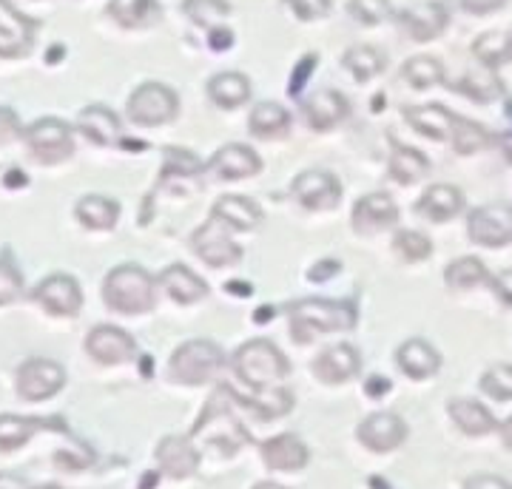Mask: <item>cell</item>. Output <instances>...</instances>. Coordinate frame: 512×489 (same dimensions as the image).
Listing matches in <instances>:
<instances>
[{"mask_svg":"<svg viewBox=\"0 0 512 489\" xmlns=\"http://www.w3.org/2000/svg\"><path fill=\"white\" fill-rule=\"evenodd\" d=\"M234 373L239 381H245V387L256 393H274L288 379L291 367L274 342L254 339L234 353Z\"/></svg>","mask_w":512,"mask_h":489,"instance_id":"1","label":"cell"},{"mask_svg":"<svg viewBox=\"0 0 512 489\" xmlns=\"http://www.w3.org/2000/svg\"><path fill=\"white\" fill-rule=\"evenodd\" d=\"M154 279L140 265H117L103 282V302L117 313L137 316L154 308Z\"/></svg>","mask_w":512,"mask_h":489,"instance_id":"2","label":"cell"},{"mask_svg":"<svg viewBox=\"0 0 512 489\" xmlns=\"http://www.w3.org/2000/svg\"><path fill=\"white\" fill-rule=\"evenodd\" d=\"M356 325V310L350 302L328 299H299L291 305V330L296 342H311L316 333L350 330Z\"/></svg>","mask_w":512,"mask_h":489,"instance_id":"3","label":"cell"},{"mask_svg":"<svg viewBox=\"0 0 512 489\" xmlns=\"http://www.w3.org/2000/svg\"><path fill=\"white\" fill-rule=\"evenodd\" d=\"M225 367V353L220 345L208 339H194L174 350L168 373L180 384H205L211 381Z\"/></svg>","mask_w":512,"mask_h":489,"instance_id":"4","label":"cell"},{"mask_svg":"<svg viewBox=\"0 0 512 489\" xmlns=\"http://www.w3.org/2000/svg\"><path fill=\"white\" fill-rule=\"evenodd\" d=\"M180 109L177 94L163 83H146L128 97V117L137 126H163Z\"/></svg>","mask_w":512,"mask_h":489,"instance_id":"5","label":"cell"},{"mask_svg":"<svg viewBox=\"0 0 512 489\" xmlns=\"http://www.w3.org/2000/svg\"><path fill=\"white\" fill-rule=\"evenodd\" d=\"M26 145L40 163H63L74 151L72 131L55 117H43L26 128Z\"/></svg>","mask_w":512,"mask_h":489,"instance_id":"6","label":"cell"},{"mask_svg":"<svg viewBox=\"0 0 512 489\" xmlns=\"http://www.w3.org/2000/svg\"><path fill=\"white\" fill-rule=\"evenodd\" d=\"M66 384V370L52 359H26L18 367V396L26 401H46Z\"/></svg>","mask_w":512,"mask_h":489,"instance_id":"7","label":"cell"},{"mask_svg":"<svg viewBox=\"0 0 512 489\" xmlns=\"http://www.w3.org/2000/svg\"><path fill=\"white\" fill-rule=\"evenodd\" d=\"M191 245H194V254L200 256L205 265H211V268H228V265H237L239 259H242V248L231 239L228 228L222 225L220 219L214 217L208 219L200 231L194 234Z\"/></svg>","mask_w":512,"mask_h":489,"instance_id":"8","label":"cell"},{"mask_svg":"<svg viewBox=\"0 0 512 489\" xmlns=\"http://www.w3.org/2000/svg\"><path fill=\"white\" fill-rule=\"evenodd\" d=\"M467 234L476 245L501 248L512 239V208L507 205H481L470 214Z\"/></svg>","mask_w":512,"mask_h":489,"instance_id":"9","label":"cell"},{"mask_svg":"<svg viewBox=\"0 0 512 489\" xmlns=\"http://www.w3.org/2000/svg\"><path fill=\"white\" fill-rule=\"evenodd\" d=\"M35 302H40L52 316H74L83 305V293H80V285L74 276L52 273L37 285Z\"/></svg>","mask_w":512,"mask_h":489,"instance_id":"10","label":"cell"},{"mask_svg":"<svg viewBox=\"0 0 512 489\" xmlns=\"http://www.w3.org/2000/svg\"><path fill=\"white\" fill-rule=\"evenodd\" d=\"M86 353L100 364H123L134 359L137 345L126 330L111 325H97L86 339Z\"/></svg>","mask_w":512,"mask_h":489,"instance_id":"11","label":"cell"},{"mask_svg":"<svg viewBox=\"0 0 512 489\" xmlns=\"http://www.w3.org/2000/svg\"><path fill=\"white\" fill-rule=\"evenodd\" d=\"M293 197L308 211H328L342 197V185L325 171H305L293 180Z\"/></svg>","mask_w":512,"mask_h":489,"instance_id":"12","label":"cell"},{"mask_svg":"<svg viewBox=\"0 0 512 489\" xmlns=\"http://www.w3.org/2000/svg\"><path fill=\"white\" fill-rule=\"evenodd\" d=\"M407 438V424L396 413H373L359 424V441L373 453H390Z\"/></svg>","mask_w":512,"mask_h":489,"instance_id":"13","label":"cell"},{"mask_svg":"<svg viewBox=\"0 0 512 489\" xmlns=\"http://www.w3.org/2000/svg\"><path fill=\"white\" fill-rule=\"evenodd\" d=\"M157 464L168 478H191L200 467V453L183 435H165L157 444Z\"/></svg>","mask_w":512,"mask_h":489,"instance_id":"14","label":"cell"},{"mask_svg":"<svg viewBox=\"0 0 512 489\" xmlns=\"http://www.w3.org/2000/svg\"><path fill=\"white\" fill-rule=\"evenodd\" d=\"M35 23L23 18L6 0H0V57H20L29 52Z\"/></svg>","mask_w":512,"mask_h":489,"instance_id":"15","label":"cell"},{"mask_svg":"<svg viewBox=\"0 0 512 489\" xmlns=\"http://www.w3.org/2000/svg\"><path fill=\"white\" fill-rule=\"evenodd\" d=\"M404 32L413 37V40H419V43H427V40H433V37H439L444 32V26H447V9L436 3V0H430V3H416V6H407L402 15Z\"/></svg>","mask_w":512,"mask_h":489,"instance_id":"16","label":"cell"},{"mask_svg":"<svg viewBox=\"0 0 512 489\" xmlns=\"http://www.w3.org/2000/svg\"><path fill=\"white\" fill-rule=\"evenodd\" d=\"M399 219V208L387 194H367L353 208V228L359 234H376Z\"/></svg>","mask_w":512,"mask_h":489,"instance_id":"17","label":"cell"},{"mask_svg":"<svg viewBox=\"0 0 512 489\" xmlns=\"http://www.w3.org/2000/svg\"><path fill=\"white\" fill-rule=\"evenodd\" d=\"M259 168H262L259 157H256L248 145L239 143H231L225 145V148H220V151L211 157V163H208V171L217 174L220 180H245V177H254Z\"/></svg>","mask_w":512,"mask_h":489,"instance_id":"18","label":"cell"},{"mask_svg":"<svg viewBox=\"0 0 512 489\" xmlns=\"http://www.w3.org/2000/svg\"><path fill=\"white\" fill-rule=\"evenodd\" d=\"M359 367H362V359L353 347L336 345L328 347L325 353H319V359L313 362V373L325 384H342V381L353 379L359 373Z\"/></svg>","mask_w":512,"mask_h":489,"instance_id":"19","label":"cell"},{"mask_svg":"<svg viewBox=\"0 0 512 489\" xmlns=\"http://www.w3.org/2000/svg\"><path fill=\"white\" fill-rule=\"evenodd\" d=\"M262 461H265L271 470H302V467L308 464V447H305L296 435H276V438H268V441L262 444Z\"/></svg>","mask_w":512,"mask_h":489,"instance_id":"20","label":"cell"},{"mask_svg":"<svg viewBox=\"0 0 512 489\" xmlns=\"http://www.w3.org/2000/svg\"><path fill=\"white\" fill-rule=\"evenodd\" d=\"M348 100L339 91H316L311 100L305 103V120L308 126L316 131H328V128L339 126L348 117Z\"/></svg>","mask_w":512,"mask_h":489,"instance_id":"21","label":"cell"},{"mask_svg":"<svg viewBox=\"0 0 512 489\" xmlns=\"http://www.w3.org/2000/svg\"><path fill=\"white\" fill-rule=\"evenodd\" d=\"M211 217L220 219L228 231H254L256 225L262 222V211L254 200L248 197H222L214 202V211Z\"/></svg>","mask_w":512,"mask_h":489,"instance_id":"22","label":"cell"},{"mask_svg":"<svg viewBox=\"0 0 512 489\" xmlns=\"http://www.w3.org/2000/svg\"><path fill=\"white\" fill-rule=\"evenodd\" d=\"M461 208H464V194L456 185H433L421 194L419 205H416L421 217L433 219V222H447V219L458 217Z\"/></svg>","mask_w":512,"mask_h":489,"instance_id":"23","label":"cell"},{"mask_svg":"<svg viewBox=\"0 0 512 489\" xmlns=\"http://www.w3.org/2000/svg\"><path fill=\"white\" fill-rule=\"evenodd\" d=\"M396 359H399V367H402V373H407L410 379H430V376H436L441 367V356L436 353V347L427 345L424 339H410V342H404L399 347V353H396Z\"/></svg>","mask_w":512,"mask_h":489,"instance_id":"24","label":"cell"},{"mask_svg":"<svg viewBox=\"0 0 512 489\" xmlns=\"http://www.w3.org/2000/svg\"><path fill=\"white\" fill-rule=\"evenodd\" d=\"M157 285L168 293V299H174L180 305H191V302H197V299H202L208 293L205 282L191 268H185V265L165 268L160 273V279H157Z\"/></svg>","mask_w":512,"mask_h":489,"instance_id":"25","label":"cell"},{"mask_svg":"<svg viewBox=\"0 0 512 489\" xmlns=\"http://www.w3.org/2000/svg\"><path fill=\"white\" fill-rule=\"evenodd\" d=\"M407 123L416 128L419 134L430 137V140H450L453 131V114L441 106H416V109H404Z\"/></svg>","mask_w":512,"mask_h":489,"instance_id":"26","label":"cell"},{"mask_svg":"<svg viewBox=\"0 0 512 489\" xmlns=\"http://www.w3.org/2000/svg\"><path fill=\"white\" fill-rule=\"evenodd\" d=\"M450 418L456 421V427L461 433L467 435H487L495 430V418L493 413L484 407V404H478V401L470 399H456L450 401Z\"/></svg>","mask_w":512,"mask_h":489,"instance_id":"27","label":"cell"},{"mask_svg":"<svg viewBox=\"0 0 512 489\" xmlns=\"http://www.w3.org/2000/svg\"><path fill=\"white\" fill-rule=\"evenodd\" d=\"M80 131L97 145H114L120 140V120L114 117V111L103 106H89L80 111Z\"/></svg>","mask_w":512,"mask_h":489,"instance_id":"28","label":"cell"},{"mask_svg":"<svg viewBox=\"0 0 512 489\" xmlns=\"http://www.w3.org/2000/svg\"><path fill=\"white\" fill-rule=\"evenodd\" d=\"M77 219L86 225V228H94V231H111L120 219V205L111 200V197H100V194H92V197H83L77 202Z\"/></svg>","mask_w":512,"mask_h":489,"instance_id":"29","label":"cell"},{"mask_svg":"<svg viewBox=\"0 0 512 489\" xmlns=\"http://www.w3.org/2000/svg\"><path fill=\"white\" fill-rule=\"evenodd\" d=\"M208 97L220 106V109H237L248 97H251V83L248 77H242L237 72L217 74L208 83Z\"/></svg>","mask_w":512,"mask_h":489,"instance_id":"30","label":"cell"},{"mask_svg":"<svg viewBox=\"0 0 512 489\" xmlns=\"http://www.w3.org/2000/svg\"><path fill=\"white\" fill-rule=\"evenodd\" d=\"M43 427H49V421L3 413V416H0V453H12V450L23 447V444H26L37 430H43Z\"/></svg>","mask_w":512,"mask_h":489,"instance_id":"31","label":"cell"},{"mask_svg":"<svg viewBox=\"0 0 512 489\" xmlns=\"http://www.w3.org/2000/svg\"><path fill=\"white\" fill-rule=\"evenodd\" d=\"M427 171H430V163H427V157L421 151H416V148H402V145L393 148V157H390V177L393 180L402 182V185H413Z\"/></svg>","mask_w":512,"mask_h":489,"instance_id":"32","label":"cell"},{"mask_svg":"<svg viewBox=\"0 0 512 489\" xmlns=\"http://www.w3.org/2000/svg\"><path fill=\"white\" fill-rule=\"evenodd\" d=\"M288 126H291V114L282 109L279 103H259V106L251 111V131H254L256 137L271 140V137L285 134Z\"/></svg>","mask_w":512,"mask_h":489,"instance_id":"33","label":"cell"},{"mask_svg":"<svg viewBox=\"0 0 512 489\" xmlns=\"http://www.w3.org/2000/svg\"><path fill=\"white\" fill-rule=\"evenodd\" d=\"M109 15L126 29L146 26L157 18V3L154 0H111Z\"/></svg>","mask_w":512,"mask_h":489,"instance_id":"34","label":"cell"},{"mask_svg":"<svg viewBox=\"0 0 512 489\" xmlns=\"http://www.w3.org/2000/svg\"><path fill=\"white\" fill-rule=\"evenodd\" d=\"M487 279H490V273L484 268V262L473 259V256H461L453 265H447V271H444V282L456 290L476 288V285L487 282Z\"/></svg>","mask_w":512,"mask_h":489,"instance_id":"35","label":"cell"},{"mask_svg":"<svg viewBox=\"0 0 512 489\" xmlns=\"http://www.w3.org/2000/svg\"><path fill=\"white\" fill-rule=\"evenodd\" d=\"M402 77L413 89H433L444 80V69L436 57H413L404 63Z\"/></svg>","mask_w":512,"mask_h":489,"instance_id":"36","label":"cell"},{"mask_svg":"<svg viewBox=\"0 0 512 489\" xmlns=\"http://www.w3.org/2000/svg\"><path fill=\"white\" fill-rule=\"evenodd\" d=\"M473 52H476V57L484 66L495 69V66L512 60V37L504 35V32H487V35L478 37Z\"/></svg>","mask_w":512,"mask_h":489,"instance_id":"37","label":"cell"},{"mask_svg":"<svg viewBox=\"0 0 512 489\" xmlns=\"http://www.w3.org/2000/svg\"><path fill=\"white\" fill-rule=\"evenodd\" d=\"M345 66L356 80H370L384 69V55H379L373 46H356L345 55Z\"/></svg>","mask_w":512,"mask_h":489,"instance_id":"38","label":"cell"},{"mask_svg":"<svg viewBox=\"0 0 512 489\" xmlns=\"http://www.w3.org/2000/svg\"><path fill=\"white\" fill-rule=\"evenodd\" d=\"M185 15L194 20L202 29H217L222 18L228 15V3L225 0H185L183 3Z\"/></svg>","mask_w":512,"mask_h":489,"instance_id":"39","label":"cell"},{"mask_svg":"<svg viewBox=\"0 0 512 489\" xmlns=\"http://www.w3.org/2000/svg\"><path fill=\"white\" fill-rule=\"evenodd\" d=\"M450 140L456 145L458 154H473V151H481L484 145L490 143V134L478 126V123L456 117L453 120V131H450Z\"/></svg>","mask_w":512,"mask_h":489,"instance_id":"40","label":"cell"},{"mask_svg":"<svg viewBox=\"0 0 512 489\" xmlns=\"http://www.w3.org/2000/svg\"><path fill=\"white\" fill-rule=\"evenodd\" d=\"M481 390L495 401L512 399V367L510 364H495L481 376Z\"/></svg>","mask_w":512,"mask_h":489,"instance_id":"41","label":"cell"},{"mask_svg":"<svg viewBox=\"0 0 512 489\" xmlns=\"http://www.w3.org/2000/svg\"><path fill=\"white\" fill-rule=\"evenodd\" d=\"M393 248H396V254L404 256L407 262H421V259L430 256L433 242L424 234H419V231H402V234H396V239H393Z\"/></svg>","mask_w":512,"mask_h":489,"instance_id":"42","label":"cell"},{"mask_svg":"<svg viewBox=\"0 0 512 489\" xmlns=\"http://www.w3.org/2000/svg\"><path fill=\"white\" fill-rule=\"evenodd\" d=\"M350 15L356 20H362L365 26H376L393 15L390 0H350Z\"/></svg>","mask_w":512,"mask_h":489,"instance_id":"43","label":"cell"},{"mask_svg":"<svg viewBox=\"0 0 512 489\" xmlns=\"http://www.w3.org/2000/svg\"><path fill=\"white\" fill-rule=\"evenodd\" d=\"M461 91H467L476 100H493L495 94L501 91V83L495 80L493 74H467V80L461 83Z\"/></svg>","mask_w":512,"mask_h":489,"instance_id":"44","label":"cell"},{"mask_svg":"<svg viewBox=\"0 0 512 489\" xmlns=\"http://www.w3.org/2000/svg\"><path fill=\"white\" fill-rule=\"evenodd\" d=\"M20 293H23V276L18 273V268L9 262H0V305L15 302Z\"/></svg>","mask_w":512,"mask_h":489,"instance_id":"45","label":"cell"},{"mask_svg":"<svg viewBox=\"0 0 512 489\" xmlns=\"http://www.w3.org/2000/svg\"><path fill=\"white\" fill-rule=\"evenodd\" d=\"M285 3L296 12L299 20L322 18V15H328L330 9V0H285Z\"/></svg>","mask_w":512,"mask_h":489,"instance_id":"46","label":"cell"},{"mask_svg":"<svg viewBox=\"0 0 512 489\" xmlns=\"http://www.w3.org/2000/svg\"><path fill=\"white\" fill-rule=\"evenodd\" d=\"M18 134H20L18 114L9 109H0V143H9V140H15Z\"/></svg>","mask_w":512,"mask_h":489,"instance_id":"47","label":"cell"},{"mask_svg":"<svg viewBox=\"0 0 512 489\" xmlns=\"http://www.w3.org/2000/svg\"><path fill=\"white\" fill-rule=\"evenodd\" d=\"M458 9H464V12H473V15H487V12H495V9H501L507 0H453Z\"/></svg>","mask_w":512,"mask_h":489,"instance_id":"48","label":"cell"},{"mask_svg":"<svg viewBox=\"0 0 512 489\" xmlns=\"http://www.w3.org/2000/svg\"><path fill=\"white\" fill-rule=\"evenodd\" d=\"M490 285H493V290L498 293V299L504 305H512V271L495 273L493 279H490Z\"/></svg>","mask_w":512,"mask_h":489,"instance_id":"49","label":"cell"},{"mask_svg":"<svg viewBox=\"0 0 512 489\" xmlns=\"http://www.w3.org/2000/svg\"><path fill=\"white\" fill-rule=\"evenodd\" d=\"M464 489H512L510 481H504V478H498V475H473Z\"/></svg>","mask_w":512,"mask_h":489,"instance_id":"50","label":"cell"},{"mask_svg":"<svg viewBox=\"0 0 512 489\" xmlns=\"http://www.w3.org/2000/svg\"><path fill=\"white\" fill-rule=\"evenodd\" d=\"M313 66H316V57H305V60L299 63V69H296V74H293L291 80V94H299V89H302V83L308 80V72H311Z\"/></svg>","mask_w":512,"mask_h":489,"instance_id":"51","label":"cell"},{"mask_svg":"<svg viewBox=\"0 0 512 489\" xmlns=\"http://www.w3.org/2000/svg\"><path fill=\"white\" fill-rule=\"evenodd\" d=\"M0 489H32V484L15 472H0Z\"/></svg>","mask_w":512,"mask_h":489,"instance_id":"52","label":"cell"},{"mask_svg":"<svg viewBox=\"0 0 512 489\" xmlns=\"http://www.w3.org/2000/svg\"><path fill=\"white\" fill-rule=\"evenodd\" d=\"M231 40H234V35L228 32V29H222V26H217V29H211V46L220 52V49H228L231 46Z\"/></svg>","mask_w":512,"mask_h":489,"instance_id":"53","label":"cell"},{"mask_svg":"<svg viewBox=\"0 0 512 489\" xmlns=\"http://www.w3.org/2000/svg\"><path fill=\"white\" fill-rule=\"evenodd\" d=\"M319 268H325V271H311V279H325L330 273L339 271V265H333V262H325V265H319Z\"/></svg>","mask_w":512,"mask_h":489,"instance_id":"54","label":"cell"},{"mask_svg":"<svg viewBox=\"0 0 512 489\" xmlns=\"http://www.w3.org/2000/svg\"><path fill=\"white\" fill-rule=\"evenodd\" d=\"M501 441H504V444L512 450V416L501 424Z\"/></svg>","mask_w":512,"mask_h":489,"instance_id":"55","label":"cell"},{"mask_svg":"<svg viewBox=\"0 0 512 489\" xmlns=\"http://www.w3.org/2000/svg\"><path fill=\"white\" fill-rule=\"evenodd\" d=\"M254 489H288V487H282V484H274V481H262V484H256Z\"/></svg>","mask_w":512,"mask_h":489,"instance_id":"56","label":"cell"},{"mask_svg":"<svg viewBox=\"0 0 512 489\" xmlns=\"http://www.w3.org/2000/svg\"><path fill=\"white\" fill-rule=\"evenodd\" d=\"M507 114H510V117H512V103H507Z\"/></svg>","mask_w":512,"mask_h":489,"instance_id":"57","label":"cell"}]
</instances>
